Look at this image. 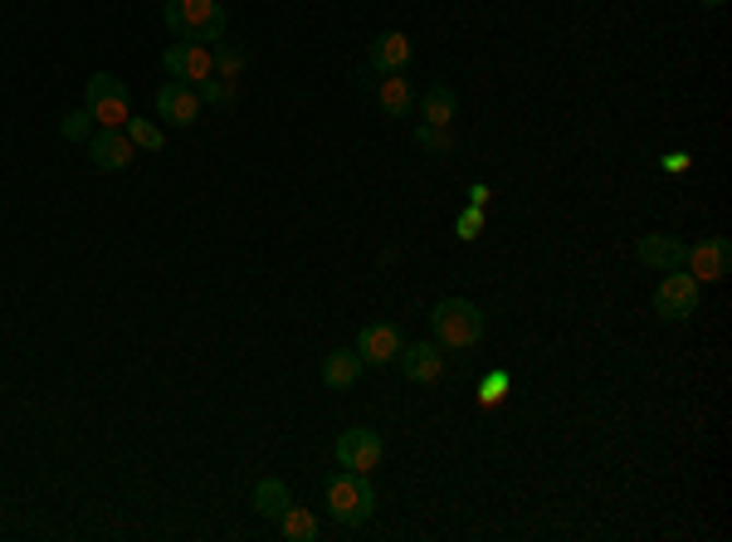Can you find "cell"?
<instances>
[{
    "label": "cell",
    "mask_w": 732,
    "mask_h": 542,
    "mask_svg": "<svg viewBox=\"0 0 732 542\" xmlns=\"http://www.w3.org/2000/svg\"><path fill=\"white\" fill-rule=\"evenodd\" d=\"M704 5H708V10H723V5H728V0H704Z\"/></svg>",
    "instance_id": "28"
},
{
    "label": "cell",
    "mask_w": 732,
    "mask_h": 542,
    "mask_svg": "<svg viewBox=\"0 0 732 542\" xmlns=\"http://www.w3.org/2000/svg\"><path fill=\"white\" fill-rule=\"evenodd\" d=\"M430 338L445 352H469L484 338V308L469 298H439L430 308Z\"/></svg>",
    "instance_id": "1"
},
{
    "label": "cell",
    "mask_w": 732,
    "mask_h": 542,
    "mask_svg": "<svg viewBox=\"0 0 732 542\" xmlns=\"http://www.w3.org/2000/svg\"><path fill=\"white\" fill-rule=\"evenodd\" d=\"M279 538H284V542H312V538H318V514H312V508L288 504L284 518H279Z\"/></svg>",
    "instance_id": "19"
},
{
    "label": "cell",
    "mask_w": 732,
    "mask_h": 542,
    "mask_svg": "<svg viewBox=\"0 0 732 542\" xmlns=\"http://www.w3.org/2000/svg\"><path fill=\"white\" fill-rule=\"evenodd\" d=\"M698 298H704V284L688 269H664V279L654 288V313L669 322H684L698 313Z\"/></svg>",
    "instance_id": "4"
},
{
    "label": "cell",
    "mask_w": 732,
    "mask_h": 542,
    "mask_svg": "<svg viewBox=\"0 0 732 542\" xmlns=\"http://www.w3.org/2000/svg\"><path fill=\"white\" fill-rule=\"evenodd\" d=\"M459 113V98L449 83H430V89L421 93V122H435V128H449Z\"/></svg>",
    "instance_id": "16"
},
{
    "label": "cell",
    "mask_w": 732,
    "mask_h": 542,
    "mask_svg": "<svg viewBox=\"0 0 732 542\" xmlns=\"http://www.w3.org/2000/svg\"><path fill=\"white\" fill-rule=\"evenodd\" d=\"M376 103H381V113H386V118H405V113L415 108L411 79H401V74H386L381 83H376Z\"/></svg>",
    "instance_id": "17"
},
{
    "label": "cell",
    "mask_w": 732,
    "mask_h": 542,
    "mask_svg": "<svg viewBox=\"0 0 732 542\" xmlns=\"http://www.w3.org/2000/svg\"><path fill=\"white\" fill-rule=\"evenodd\" d=\"M328 514L338 518L342 528H362L366 518L376 514V488L371 479L357 474V469H342V474L328 479Z\"/></svg>",
    "instance_id": "2"
},
{
    "label": "cell",
    "mask_w": 732,
    "mask_h": 542,
    "mask_svg": "<svg viewBox=\"0 0 732 542\" xmlns=\"http://www.w3.org/2000/svg\"><path fill=\"white\" fill-rule=\"evenodd\" d=\"M401 372L415 381V387H430V381L445 377V347L439 342H411V347H401Z\"/></svg>",
    "instance_id": "13"
},
{
    "label": "cell",
    "mask_w": 732,
    "mask_h": 542,
    "mask_svg": "<svg viewBox=\"0 0 732 542\" xmlns=\"http://www.w3.org/2000/svg\"><path fill=\"white\" fill-rule=\"evenodd\" d=\"M138 148H132V138L122 128H98L88 138V162L98 166V172H128Z\"/></svg>",
    "instance_id": "10"
},
{
    "label": "cell",
    "mask_w": 732,
    "mask_h": 542,
    "mask_svg": "<svg viewBox=\"0 0 732 542\" xmlns=\"http://www.w3.org/2000/svg\"><path fill=\"white\" fill-rule=\"evenodd\" d=\"M83 108L93 113V122L98 128H122V122L132 118V93H128V83H122L118 74H93L88 79V89H83Z\"/></svg>",
    "instance_id": "3"
},
{
    "label": "cell",
    "mask_w": 732,
    "mask_h": 542,
    "mask_svg": "<svg viewBox=\"0 0 732 542\" xmlns=\"http://www.w3.org/2000/svg\"><path fill=\"white\" fill-rule=\"evenodd\" d=\"M415 148L430 152V156H449L454 152V138H449V128H435V122H421L415 128Z\"/></svg>",
    "instance_id": "23"
},
{
    "label": "cell",
    "mask_w": 732,
    "mask_h": 542,
    "mask_svg": "<svg viewBox=\"0 0 732 542\" xmlns=\"http://www.w3.org/2000/svg\"><path fill=\"white\" fill-rule=\"evenodd\" d=\"M201 108H205V103L196 98V89H191V83H181V79H172V83L156 89V118H166L172 128H191V122L201 118Z\"/></svg>",
    "instance_id": "9"
},
{
    "label": "cell",
    "mask_w": 732,
    "mask_h": 542,
    "mask_svg": "<svg viewBox=\"0 0 732 542\" xmlns=\"http://www.w3.org/2000/svg\"><path fill=\"white\" fill-rule=\"evenodd\" d=\"M162 69L166 79H181V83H196L205 74H215L211 64V45H196V39H176V45L162 49Z\"/></svg>",
    "instance_id": "7"
},
{
    "label": "cell",
    "mask_w": 732,
    "mask_h": 542,
    "mask_svg": "<svg viewBox=\"0 0 732 542\" xmlns=\"http://www.w3.org/2000/svg\"><path fill=\"white\" fill-rule=\"evenodd\" d=\"M504 391H508V372H488L484 387H479V401H484V405H498V401H504Z\"/></svg>",
    "instance_id": "26"
},
{
    "label": "cell",
    "mask_w": 732,
    "mask_h": 542,
    "mask_svg": "<svg viewBox=\"0 0 732 542\" xmlns=\"http://www.w3.org/2000/svg\"><path fill=\"white\" fill-rule=\"evenodd\" d=\"M664 166H669V172H684L688 156H684V152H674V156H664Z\"/></svg>",
    "instance_id": "27"
},
{
    "label": "cell",
    "mask_w": 732,
    "mask_h": 542,
    "mask_svg": "<svg viewBox=\"0 0 732 542\" xmlns=\"http://www.w3.org/2000/svg\"><path fill=\"white\" fill-rule=\"evenodd\" d=\"M479 231H484V205H469V211H459L454 235L459 239H479Z\"/></svg>",
    "instance_id": "25"
},
{
    "label": "cell",
    "mask_w": 732,
    "mask_h": 542,
    "mask_svg": "<svg viewBox=\"0 0 732 542\" xmlns=\"http://www.w3.org/2000/svg\"><path fill=\"white\" fill-rule=\"evenodd\" d=\"M635 255H640L645 269H659V274H664V269H684L688 245L678 235H640V249H635Z\"/></svg>",
    "instance_id": "14"
},
{
    "label": "cell",
    "mask_w": 732,
    "mask_h": 542,
    "mask_svg": "<svg viewBox=\"0 0 732 542\" xmlns=\"http://www.w3.org/2000/svg\"><path fill=\"white\" fill-rule=\"evenodd\" d=\"M386 460V440L376 431H366V425H352V431L338 435V464L342 469H357V474H371V469H381Z\"/></svg>",
    "instance_id": "5"
},
{
    "label": "cell",
    "mask_w": 732,
    "mask_h": 542,
    "mask_svg": "<svg viewBox=\"0 0 732 542\" xmlns=\"http://www.w3.org/2000/svg\"><path fill=\"white\" fill-rule=\"evenodd\" d=\"M176 5H181V20H186V39H196V45L225 39V10H220V0H176Z\"/></svg>",
    "instance_id": "11"
},
{
    "label": "cell",
    "mask_w": 732,
    "mask_h": 542,
    "mask_svg": "<svg viewBox=\"0 0 732 542\" xmlns=\"http://www.w3.org/2000/svg\"><path fill=\"white\" fill-rule=\"evenodd\" d=\"M122 132H128L132 148H142V152H162V142H166V132L156 128L152 118H128V122H122Z\"/></svg>",
    "instance_id": "21"
},
{
    "label": "cell",
    "mask_w": 732,
    "mask_h": 542,
    "mask_svg": "<svg viewBox=\"0 0 732 542\" xmlns=\"http://www.w3.org/2000/svg\"><path fill=\"white\" fill-rule=\"evenodd\" d=\"M211 64H215L220 79H239V74H245V49H239L235 39H215V45H211Z\"/></svg>",
    "instance_id": "20"
},
{
    "label": "cell",
    "mask_w": 732,
    "mask_h": 542,
    "mask_svg": "<svg viewBox=\"0 0 732 542\" xmlns=\"http://www.w3.org/2000/svg\"><path fill=\"white\" fill-rule=\"evenodd\" d=\"M401 347H405V338L395 322H366L357 332V357L366 367H391V362L401 357Z\"/></svg>",
    "instance_id": "8"
},
{
    "label": "cell",
    "mask_w": 732,
    "mask_h": 542,
    "mask_svg": "<svg viewBox=\"0 0 732 542\" xmlns=\"http://www.w3.org/2000/svg\"><path fill=\"white\" fill-rule=\"evenodd\" d=\"M59 132H64V138H69V142H88V138H93V132H98V122H93V113H88V108H83V113H79V108H73V113H69V118H64V122H59Z\"/></svg>",
    "instance_id": "24"
},
{
    "label": "cell",
    "mask_w": 732,
    "mask_h": 542,
    "mask_svg": "<svg viewBox=\"0 0 732 542\" xmlns=\"http://www.w3.org/2000/svg\"><path fill=\"white\" fill-rule=\"evenodd\" d=\"M191 89H196V98H201V103H211V108H225V103L235 98V79H220V74L196 79Z\"/></svg>",
    "instance_id": "22"
},
{
    "label": "cell",
    "mask_w": 732,
    "mask_h": 542,
    "mask_svg": "<svg viewBox=\"0 0 732 542\" xmlns=\"http://www.w3.org/2000/svg\"><path fill=\"white\" fill-rule=\"evenodd\" d=\"M405 64H411V35H401V30H386V35H376L371 49H366V69H371L376 79L405 74Z\"/></svg>",
    "instance_id": "12"
},
{
    "label": "cell",
    "mask_w": 732,
    "mask_h": 542,
    "mask_svg": "<svg viewBox=\"0 0 732 542\" xmlns=\"http://www.w3.org/2000/svg\"><path fill=\"white\" fill-rule=\"evenodd\" d=\"M362 372H366V362L357 357V347H338V352H328V362H322V387H328V391H352Z\"/></svg>",
    "instance_id": "15"
},
{
    "label": "cell",
    "mask_w": 732,
    "mask_h": 542,
    "mask_svg": "<svg viewBox=\"0 0 732 542\" xmlns=\"http://www.w3.org/2000/svg\"><path fill=\"white\" fill-rule=\"evenodd\" d=\"M684 264H688V274H694L698 284H723L728 269H732V245H728L723 235L698 239V245H688Z\"/></svg>",
    "instance_id": "6"
},
{
    "label": "cell",
    "mask_w": 732,
    "mask_h": 542,
    "mask_svg": "<svg viewBox=\"0 0 732 542\" xmlns=\"http://www.w3.org/2000/svg\"><path fill=\"white\" fill-rule=\"evenodd\" d=\"M288 504H293V498H288L284 479H259V484H255V514H264V518H274V523H279Z\"/></svg>",
    "instance_id": "18"
}]
</instances>
